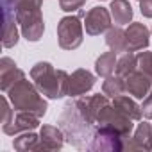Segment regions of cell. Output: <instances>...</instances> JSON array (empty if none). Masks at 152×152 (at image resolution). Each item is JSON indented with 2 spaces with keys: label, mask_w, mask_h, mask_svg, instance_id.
I'll list each match as a JSON object with an SVG mask.
<instances>
[{
  "label": "cell",
  "mask_w": 152,
  "mask_h": 152,
  "mask_svg": "<svg viewBox=\"0 0 152 152\" xmlns=\"http://www.w3.org/2000/svg\"><path fill=\"white\" fill-rule=\"evenodd\" d=\"M31 79L39 90V93L47 99L57 100L68 95L70 73H66L64 70H56L47 61H39L31 68Z\"/></svg>",
  "instance_id": "6da1fadb"
},
{
  "label": "cell",
  "mask_w": 152,
  "mask_h": 152,
  "mask_svg": "<svg viewBox=\"0 0 152 152\" xmlns=\"http://www.w3.org/2000/svg\"><path fill=\"white\" fill-rule=\"evenodd\" d=\"M41 6H43V0H18L13 9L6 7V9L15 11L16 22L20 25V31H22V36L31 43L39 41L43 38V32H45Z\"/></svg>",
  "instance_id": "7a4b0ae2"
},
{
  "label": "cell",
  "mask_w": 152,
  "mask_h": 152,
  "mask_svg": "<svg viewBox=\"0 0 152 152\" xmlns=\"http://www.w3.org/2000/svg\"><path fill=\"white\" fill-rule=\"evenodd\" d=\"M7 99L11 100L16 111H29L38 115L39 118L47 115V109H48L47 100L41 97L36 84L27 79H22L15 86H11L7 90Z\"/></svg>",
  "instance_id": "3957f363"
},
{
  "label": "cell",
  "mask_w": 152,
  "mask_h": 152,
  "mask_svg": "<svg viewBox=\"0 0 152 152\" xmlns=\"http://www.w3.org/2000/svg\"><path fill=\"white\" fill-rule=\"evenodd\" d=\"M84 39V25L81 18L70 15L59 20L57 23V43L63 50H75L83 45Z\"/></svg>",
  "instance_id": "277c9868"
},
{
  "label": "cell",
  "mask_w": 152,
  "mask_h": 152,
  "mask_svg": "<svg viewBox=\"0 0 152 152\" xmlns=\"http://www.w3.org/2000/svg\"><path fill=\"white\" fill-rule=\"evenodd\" d=\"M127 140L129 136H122L107 127H102V125H97L91 140H90V145H88V150H97V152H122L125 150V145H127Z\"/></svg>",
  "instance_id": "5b68a950"
},
{
  "label": "cell",
  "mask_w": 152,
  "mask_h": 152,
  "mask_svg": "<svg viewBox=\"0 0 152 152\" xmlns=\"http://www.w3.org/2000/svg\"><path fill=\"white\" fill-rule=\"evenodd\" d=\"M132 122H134L132 118L125 116V115H124L122 111H118L113 104H106V106L100 109L99 116H97V125L107 127V129H111V131H115V132H118V134H122V136H131L132 127H134Z\"/></svg>",
  "instance_id": "8992f818"
},
{
  "label": "cell",
  "mask_w": 152,
  "mask_h": 152,
  "mask_svg": "<svg viewBox=\"0 0 152 152\" xmlns=\"http://www.w3.org/2000/svg\"><path fill=\"white\" fill-rule=\"evenodd\" d=\"M111 11L102 7V6H97V7H91L88 13H86V18H84V29H86V34L90 36H100L104 32H107V29L111 27Z\"/></svg>",
  "instance_id": "52a82bcc"
},
{
  "label": "cell",
  "mask_w": 152,
  "mask_h": 152,
  "mask_svg": "<svg viewBox=\"0 0 152 152\" xmlns=\"http://www.w3.org/2000/svg\"><path fill=\"white\" fill-rule=\"evenodd\" d=\"M38 125H39L38 115L29 113V111H18L16 115H13V118L7 124L2 125V131L7 136H15V134L25 132V131H34Z\"/></svg>",
  "instance_id": "ba28073f"
},
{
  "label": "cell",
  "mask_w": 152,
  "mask_h": 152,
  "mask_svg": "<svg viewBox=\"0 0 152 152\" xmlns=\"http://www.w3.org/2000/svg\"><path fill=\"white\" fill-rule=\"evenodd\" d=\"M95 86V75L90 70L77 68L70 73L68 79V97H83Z\"/></svg>",
  "instance_id": "9c48e42d"
},
{
  "label": "cell",
  "mask_w": 152,
  "mask_h": 152,
  "mask_svg": "<svg viewBox=\"0 0 152 152\" xmlns=\"http://www.w3.org/2000/svg\"><path fill=\"white\" fill-rule=\"evenodd\" d=\"M124 81H125V91L138 100H143L152 91V79L140 70H134L132 73H129Z\"/></svg>",
  "instance_id": "30bf717a"
},
{
  "label": "cell",
  "mask_w": 152,
  "mask_h": 152,
  "mask_svg": "<svg viewBox=\"0 0 152 152\" xmlns=\"http://www.w3.org/2000/svg\"><path fill=\"white\" fill-rule=\"evenodd\" d=\"M125 36H127L129 52L145 50L148 47V43H150V31L147 29L145 23H140V22L129 23L127 29H125Z\"/></svg>",
  "instance_id": "8fae6325"
},
{
  "label": "cell",
  "mask_w": 152,
  "mask_h": 152,
  "mask_svg": "<svg viewBox=\"0 0 152 152\" xmlns=\"http://www.w3.org/2000/svg\"><path fill=\"white\" fill-rule=\"evenodd\" d=\"M22 79H25V73L16 66V63L11 57L0 59V90L4 93H7V90Z\"/></svg>",
  "instance_id": "7c38bea8"
},
{
  "label": "cell",
  "mask_w": 152,
  "mask_h": 152,
  "mask_svg": "<svg viewBox=\"0 0 152 152\" xmlns=\"http://www.w3.org/2000/svg\"><path fill=\"white\" fill-rule=\"evenodd\" d=\"M125 150H152V125L148 122H141L136 127L132 138L129 136L127 140Z\"/></svg>",
  "instance_id": "4fadbf2b"
},
{
  "label": "cell",
  "mask_w": 152,
  "mask_h": 152,
  "mask_svg": "<svg viewBox=\"0 0 152 152\" xmlns=\"http://www.w3.org/2000/svg\"><path fill=\"white\" fill-rule=\"evenodd\" d=\"M64 132L56 125H43L39 131V141L43 150H59L64 145Z\"/></svg>",
  "instance_id": "5bb4252c"
},
{
  "label": "cell",
  "mask_w": 152,
  "mask_h": 152,
  "mask_svg": "<svg viewBox=\"0 0 152 152\" xmlns=\"http://www.w3.org/2000/svg\"><path fill=\"white\" fill-rule=\"evenodd\" d=\"M16 15L11 9H4V36H2V45L6 48L16 47L18 43V29H16Z\"/></svg>",
  "instance_id": "9a60e30c"
},
{
  "label": "cell",
  "mask_w": 152,
  "mask_h": 152,
  "mask_svg": "<svg viewBox=\"0 0 152 152\" xmlns=\"http://www.w3.org/2000/svg\"><path fill=\"white\" fill-rule=\"evenodd\" d=\"M109 11H111L113 22L116 25H129L132 22L134 11H132V7L127 0H113L111 6H109Z\"/></svg>",
  "instance_id": "2e32d148"
},
{
  "label": "cell",
  "mask_w": 152,
  "mask_h": 152,
  "mask_svg": "<svg viewBox=\"0 0 152 152\" xmlns=\"http://www.w3.org/2000/svg\"><path fill=\"white\" fill-rule=\"evenodd\" d=\"M113 106H115L118 111H122L125 116L132 118L134 122H140L141 116H143V115H141V106H138V102H136L134 99H131V97L118 95V97L113 99Z\"/></svg>",
  "instance_id": "e0dca14e"
},
{
  "label": "cell",
  "mask_w": 152,
  "mask_h": 152,
  "mask_svg": "<svg viewBox=\"0 0 152 152\" xmlns=\"http://www.w3.org/2000/svg\"><path fill=\"white\" fill-rule=\"evenodd\" d=\"M15 150L18 152H32V150H43L41 141H39V134H36L34 131H25L20 136L15 138L13 141Z\"/></svg>",
  "instance_id": "ac0fdd59"
},
{
  "label": "cell",
  "mask_w": 152,
  "mask_h": 152,
  "mask_svg": "<svg viewBox=\"0 0 152 152\" xmlns=\"http://www.w3.org/2000/svg\"><path fill=\"white\" fill-rule=\"evenodd\" d=\"M106 45L113 50V52H129L127 47V36L125 31L118 25V27H109L106 32Z\"/></svg>",
  "instance_id": "d6986e66"
},
{
  "label": "cell",
  "mask_w": 152,
  "mask_h": 152,
  "mask_svg": "<svg viewBox=\"0 0 152 152\" xmlns=\"http://www.w3.org/2000/svg\"><path fill=\"white\" fill-rule=\"evenodd\" d=\"M116 61H118V57H116V52H104V54H100L99 57H97V61H95V72H97V75L99 77H109V75H113L115 73V70H116Z\"/></svg>",
  "instance_id": "ffe728a7"
},
{
  "label": "cell",
  "mask_w": 152,
  "mask_h": 152,
  "mask_svg": "<svg viewBox=\"0 0 152 152\" xmlns=\"http://www.w3.org/2000/svg\"><path fill=\"white\" fill-rule=\"evenodd\" d=\"M102 93L107 95L109 99H115L118 95L125 93V81L120 75H109V77L104 79L102 83Z\"/></svg>",
  "instance_id": "44dd1931"
},
{
  "label": "cell",
  "mask_w": 152,
  "mask_h": 152,
  "mask_svg": "<svg viewBox=\"0 0 152 152\" xmlns=\"http://www.w3.org/2000/svg\"><path fill=\"white\" fill-rule=\"evenodd\" d=\"M134 70H138V59H136V56H134L132 52H124L122 57H118V61H116V70H115V73L125 79L127 75L132 73Z\"/></svg>",
  "instance_id": "7402d4cb"
},
{
  "label": "cell",
  "mask_w": 152,
  "mask_h": 152,
  "mask_svg": "<svg viewBox=\"0 0 152 152\" xmlns=\"http://www.w3.org/2000/svg\"><path fill=\"white\" fill-rule=\"evenodd\" d=\"M136 59H138V70L152 79V52H140Z\"/></svg>",
  "instance_id": "603a6c76"
},
{
  "label": "cell",
  "mask_w": 152,
  "mask_h": 152,
  "mask_svg": "<svg viewBox=\"0 0 152 152\" xmlns=\"http://www.w3.org/2000/svg\"><path fill=\"white\" fill-rule=\"evenodd\" d=\"M86 0H59V7L64 13H73V11H79L84 6Z\"/></svg>",
  "instance_id": "cb8c5ba5"
},
{
  "label": "cell",
  "mask_w": 152,
  "mask_h": 152,
  "mask_svg": "<svg viewBox=\"0 0 152 152\" xmlns=\"http://www.w3.org/2000/svg\"><path fill=\"white\" fill-rule=\"evenodd\" d=\"M141 115H143V118L152 120V91L143 99V104H141Z\"/></svg>",
  "instance_id": "d4e9b609"
},
{
  "label": "cell",
  "mask_w": 152,
  "mask_h": 152,
  "mask_svg": "<svg viewBox=\"0 0 152 152\" xmlns=\"http://www.w3.org/2000/svg\"><path fill=\"white\" fill-rule=\"evenodd\" d=\"M140 11L145 18H152V0H140Z\"/></svg>",
  "instance_id": "484cf974"
},
{
  "label": "cell",
  "mask_w": 152,
  "mask_h": 152,
  "mask_svg": "<svg viewBox=\"0 0 152 152\" xmlns=\"http://www.w3.org/2000/svg\"><path fill=\"white\" fill-rule=\"evenodd\" d=\"M18 2V0H2V7H15V4Z\"/></svg>",
  "instance_id": "4316f807"
},
{
  "label": "cell",
  "mask_w": 152,
  "mask_h": 152,
  "mask_svg": "<svg viewBox=\"0 0 152 152\" xmlns=\"http://www.w3.org/2000/svg\"><path fill=\"white\" fill-rule=\"evenodd\" d=\"M138 2H140V0H138Z\"/></svg>",
  "instance_id": "83f0119b"
},
{
  "label": "cell",
  "mask_w": 152,
  "mask_h": 152,
  "mask_svg": "<svg viewBox=\"0 0 152 152\" xmlns=\"http://www.w3.org/2000/svg\"><path fill=\"white\" fill-rule=\"evenodd\" d=\"M100 2H102V0H100Z\"/></svg>",
  "instance_id": "f1b7e54d"
}]
</instances>
